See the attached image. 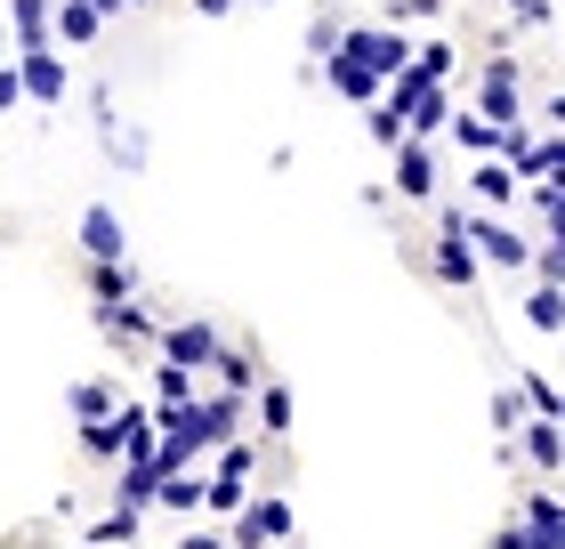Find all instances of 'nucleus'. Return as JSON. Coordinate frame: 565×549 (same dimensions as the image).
<instances>
[{"mask_svg":"<svg viewBox=\"0 0 565 549\" xmlns=\"http://www.w3.org/2000/svg\"><path fill=\"white\" fill-rule=\"evenodd\" d=\"M477 234H469V211H445V226H436V275L452 283V292H469L477 283Z\"/></svg>","mask_w":565,"mask_h":549,"instance_id":"1","label":"nucleus"},{"mask_svg":"<svg viewBox=\"0 0 565 549\" xmlns=\"http://www.w3.org/2000/svg\"><path fill=\"white\" fill-rule=\"evenodd\" d=\"M17 65H24V89H33V106L57 114V106H65V82H73V73H65V49H57V41L17 49Z\"/></svg>","mask_w":565,"mask_h":549,"instance_id":"2","label":"nucleus"},{"mask_svg":"<svg viewBox=\"0 0 565 549\" xmlns=\"http://www.w3.org/2000/svg\"><path fill=\"white\" fill-rule=\"evenodd\" d=\"M323 82L340 89L348 106H380V97H388V73H380V65H364L348 41H340V57H323Z\"/></svg>","mask_w":565,"mask_h":549,"instance_id":"3","label":"nucleus"},{"mask_svg":"<svg viewBox=\"0 0 565 549\" xmlns=\"http://www.w3.org/2000/svg\"><path fill=\"white\" fill-rule=\"evenodd\" d=\"M469 234H477L484 267H509V275H525V267H533V243L518 234V219H469Z\"/></svg>","mask_w":565,"mask_h":549,"instance_id":"4","label":"nucleus"},{"mask_svg":"<svg viewBox=\"0 0 565 549\" xmlns=\"http://www.w3.org/2000/svg\"><path fill=\"white\" fill-rule=\"evenodd\" d=\"M162 356H178V363H194V372H211V363L226 356V339L202 324V316H186V324H162Z\"/></svg>","mask_w":565,"mask_h":549,"instance_id":"5","label":"nucleus"},{"mask_svg":"<svg viewBox=\"0 0 565 549\" xmlns=\"http://www.w3.org/2000/svg\"><path fill=\"white\" fill-rule=\"evenodd\" d=\"M291 541V502H250L235 517V549H282Z\"/></svg>","mask_w":565,"mask_h":549,"instance_id":"6","label":"nucleus"},{"mask_svg":"<svg viewBox=\"0 0 565 549\" xmlns=\"http://www.w3.org/2000/svg\"><path fill=\"white\" fill-rule=\"evenodd\" d=\"M477 114H484V122H501V129H518V57H493V65H484Z\"/></svg>","mask_w":565,"mask_h":549,"instance_id":"7","label":"nucleus"},{"mask_svg":"<svg viewBox=\"0 0 565 549\" xmlns=\"http://www.w3.org/2000/svg\"><path fill=\"white\" fill-rule=\"evenodd\" d=\"M82 251L89 258H130V226H121V211L89 202V211H82Z\"/></svg>","mask_w":565,"mask_h":549,"instance_id":"8","label":"nucleus"},{"mask_svg":"<svg viewBox=\"0 0 565 549\" xmlns=\"http://www.w3.org/2000/svg\"><path fill=\"white\" fill-rule=\"evenodd\" d=\"M396 194H404V202L436 194V146H428V138H404V146H396Z\"/></svg>","mask_w":565,"mask_h":549,"instance_id":"9","label":"nucleus"},{"mask_svg":"<svg viewBox=\"0 0 565 549\" xmlns=\"http://www.w3.org/2000/svg\"><path fill=\"white\" fill-rule=\"evenodd\" d=\"M533 211L550 219V251H533V275L565 283V194H557V187H542V194H533Z\"/></svg>","mask_w":565,"mask_h":549,"instance_id":"10","label":"nucleus"},{"mask_svg":"<svg viewBox=\"0 0 565 549\" xmlns=\"http://www.w3.org/2000/svg\"><path fill=\"white\" fill-rule=\"evenodd\" d=\"M97 33H106L97 0H57V49H97Z\"/></svg>","mask_w":565,"mask_h":549,"instance_id":"11","label":"nucleus"},{"mask_svg":"<svg viewBox=\"0 0 565 549\" xmlns=\"http://www.w3.org/2000/svg\"><path fill=\"white\" fill-rule=\"evenodd\" d=\"M9 33H17V49L57 41V0H9Z\"/></svg>","mask_w":565,"mask_h":549,"instance_id":"12","label":"nucleus"},{"mask_svg":"<svg viewBox=\"0 0 565 549\" xmlns=\"http://www.w3.org/2000/svg\"><path fill=\"white\" fill-rule=\"evenodd\" d=\"M114 404H130V397H121V380H73V388H65V412H73L82 429H89V421H106Z\"/></svg>","mask_w":565,"mask_h":549,"instance_id":"13","label":"nucleus"},{"mask_svg":"<svg viewBox=\"0 0 565 549\" xmlns=\"http://www.w3.org/2000/svg\"><path fill=\"white\" fill-rule=\"evenodd\" d=\"M518 436H525V461L533 468H565V421H557V412H533Z\"/></svg>","mask_w":565,"mask_h":549,"instance_id":"14","label":"nucleus"},{"mask_svg":"<svg viewBox=\"0 0 565 549\" xmlns=\"http://www.w3.org/2000/svg\"><path fill=\"white\" fill-rule=\"evenodd\" d=\"M89 299H97V307H121V299H138V275H130V258H89Z\"/></svg>","mask_w":565,"mask_h":549,"instance_id":"15","label":"nucleus"},{"mask_svg":"<svg viewBox=\"0 0 565 549\" xmlns=\"http://www.w3.org/2000/svg\"><path fill=\"white\" fill-rule=\"evenodd\" d=\"M525 324L533 331H565V283H533V292H525Z\"/></svg>","mask_w":565,"mask_h":549,"instance_id":"16","label":"nucleus"},{"mask_svg":"<svg viewBox=\"0 0 565 549\" xmlns=\"http://www.w3.org/2000/svg\"><path fill=\"white\" fill-rule=\"evenodd\" d=\"M138 517H146V509L121 502V509H106V517L89 526V541H106V549H138Z\"/></svg>","mask_w":565,"mask_h":549,"instance_id":"17","label":"nucleus"},{"mask_svg":"<svg viewBox=\"0 0 565 549\" xmlns=\"http://www.w3.org/2000/svg\"><path fill=\"white\" fill-rule=\"evenodd\" d=\"M153 397H162V404H186V397H194V363L162 356V363H153Z\"/></svg>","mask_w":565,"mask_h":549,"instance_id":"18","label":"nucleus"},{"mask_svg":"<svg viewBox=\"0 0 565 549\" xmlns=\"http://www.w3.org/2000/svg\"><path fill=\"white\" fill-rule=\"evenodd\" d=\"M493 549H557V534H550V526H533V517H518V526H501V534H493Z\"/></svg>","mask_w":565,"mask_h":549,"instance_id":"19","label":"nucleus"},{"mask_svg":"<svg viewBox=\"0 0 565 549\" xmlns=\"http://www.w3.org/2000/svg\"><path fill=\"white\" fill-rule=\"evenodd\" d=\"M211 372H218V380H226V388H243V397H250V388H259V363H250V356H243V348H226V356H218V363H211Z\"/></svg>","mask_w":565,"mask_h":549,"instance_id":"20","label":"nucleus"},{"mask_svg":"<svg viewBox=\"0 0 565 549\" xmlns=\"http://www.w3.org/2000/svg\"><path fill=\"white\" fill-rule=\"evenodd\" d=\"M259 421H267L275 436H282V429H291V388H275V380L259 388Z\"/></svg>","mask_w":565,"mask_h":549,"instance_id":"21","label":"nucleus"},{"mask_svg":"<svg viewBox=\"0 0 565 549\" xmlns=\"http://www.w3.org/2000/svg\"><path fill=\"white\" fill-rule=\"evenodd\" d=\"M17 106H33V89H24V65L9 57L0 65V114H17Z\"/></svg>","mask_w":565,"mask_h":549,"instance_id":"22","label":"nucleus"},{"mask_svg":"<svg viewBox=\"0 0 565 549\" xmlns=\"http://www.w3.org/2000/svg\"><path fill=\"white\" fill-rule=\"evenodd\" d=\"M178 549H235V534H186Z\"/></svg>","mask_w":565,"mask_h":549,"instance_id":"23","label":"nucleus"},{"mask_svg":"<svg viewBox=\"0 0 565 549\" xmlns=\"http://www.w3.org/2000/svg\"><path fill=\"white\" fill-rule=\"evenodd\" d=\"M106 17H130V9H153V0H97Z\"/></svg>","mask_w":565,"mask_h":549,"instance_id":"24","label":"nucleus"},{"mask_svg":"<svg viewBox=\"0 0 565 549\" xmlns=\"http://www.w3.org/2000/svg\"><path fill=\"white\" fill-rule=\"evenodd\" d=\"M194 9H202V17H235V0H194Z\"/></svg>","mask_w":565,"mask_h":549,"instance_id":"25","label":"nucleus"},{"mask_svg":"<svg viewBox=\"0 0 565 549\" xmlns=\"http://www.w3.org/2000/svg\"><path fill=\"white\" fill-rule=\"evenodd\" d=\"M550 122H557V129H565V97H557V106H550Z\"/></svg>","mask_w":565,"mask_h":549,"instance_id":"26","label":"nucleus"},{"mask_svg":"<svg viewBox=\"0 0 565 549\" xmlns=\"http://www.w3.org/2000/svg\"><path fill=\"white\" fill-rule=\"evenodd\" d=\"M82 549H106V541H82Z\"/></svg>","mask_w":565,"mask_h":549,"instance_id":"27","label":"nucleus"},{"mask_svg":"<svg viewBox=\"0 0 565 549\" xmlns=\"http://www.w3.org/2000/svg\"><path fill=\"white\" fill-rule=\"evenodd\" d=\"M259 9H275V0H259Z\"/></svg>","mask_w":565,"mask_h":549,"instance_id":"28","label":"nucleus"}]
</instances>
